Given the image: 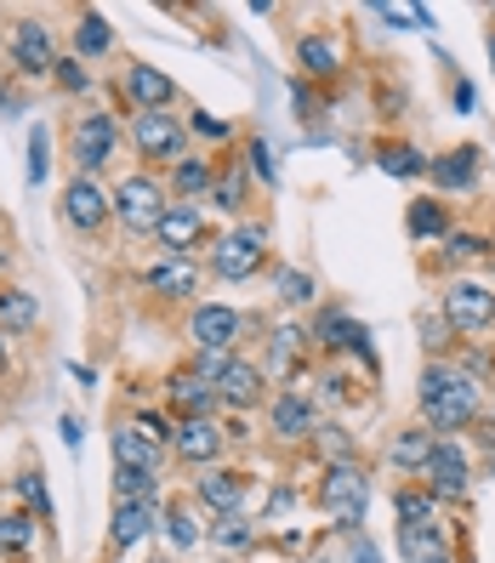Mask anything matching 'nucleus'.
I'll list each match as a JSON object with an SVG mask.
<instances>
[{
	"mask_svg": "<svg viewBox=\"0 0 495 563\" xmlns=\"http://www.w3.org/2000/svg\"><path fill=\"white\" fill-rule=\"evenodd\" d=\"M319 512L342 529V536H359L365 529V507H371V467L365 461H342V467H324L319 489H314Z\"/></svg>",
	"mask_w": 495,
	"mask_h": 563,
	"instance_id": "1",
	"label": "nucleus"
},
{
	"mask_svg": "<svg viewBox=\"0 0 495 563\" xmlns=\"http://www.w3.org/2000/svg\"><path fill=\"white\" fill-rule=\"evenodd\" d=\"M268 222H240L234 234H222L217 245H211V256H206V268L222 279V285H245V279H256L262 268H268Z\"/></svg>",
	"mask_w": 495,
	"mask_h": 563,
	"instance_id": "2",
	"label": "nucleus"
},
{
	"mask_svg": "<svg viewBox=\"0 0 495 563\" xmlns=\"http://www.w3.org/2000/svg\"><path fill=\"white\" fill-rule=\"evenodd\" d=\"M439 313L455 336H490L495 330V285L468 279V274H450V285L439 290Z\"/></svg>",
	"mask_w": 495,
	"mask_h": 563,
	"instance_id": "3",
	"label": "nucleus"
},
{
	"mask_svg": "<svg viewBox=\"0 0 495 563\" xmlns=\"http://www.w3.org/2000/svg\"><path fill=\"white\" fill-rule=\"evenodd\" d=\"M165 211H172V194H165V183L154 172L120 177V188H114V222L125 228V234H154Z\"/></svg>",
	"mask_w": 495,
	"mask_h": 563,
	"instance_id": "4",
	"label": "nucleus"
},
{
	"mask_svg": "<svg viewBox=\"0 0 495 563\" xmlns=\"http://www.w3.org/2000/svg\"><path fill=\"white\" fill-rule=\"evenodd\" d=\"M131 148H138V159L172 172V165L188 154V114H172V109L138 114V120H131Z\"/></svg>",
	"mask_w": 495,
	"mask_h": 563,
	"instance_id": "5",
	"label": "nucleus"
},
{
	"mask_svg": "<svg viewBox=\"0 0 495 563\" xmlns=\"http://www.w3.org/2000/svg\"><path fill=\"white\" fill-rule=\"evenodd\" d=\"M479 416H484V387L473 376H455L433 405H421V427H427V433H439V439L468 433Z\"/></svg>",
	"mask_w": 495,
	"mask_h": 563,
	"instance_id": "6",
	"label": "nucleus"
},
{
	"mask_svg": "<svg viewBox=\"0 0 495 563\" xmlns=\"http://www.w3.org/2000/svg\"><path fill=\"white\" fill-rule=\"evenodd\" d=\"M308 336H314V353H359L376 371V347H371V330L359 324V319H348L337 302H319V313H314V324H308Z\"/></svg>",
	"mask_w": 495,
	"mask_h": 563,
	"instance_id": "7",
	"label": "nucleus"
},
{
	"mask_svg": "<svg viewBox=\"0 0 495 563\" xmlns=\"http://www.w3.org/2000/svg\"><path fill=\"white\" fill-rule=\"evenodd\" d=\"M319 399L302 387H279L274 399H268V439L274 444H308L314 439V427H319Z\"/></svg>",
	"mask_w": 495,
	"mask_h": 563,
	"instance_id": "8",
	"label": "nucleus"
},
{
	"mask_svg": "<svg viewBox=\"0 0 495 563\" xmlns=\"http://www.w3.org/2000/svg\"><path fill=\"white\" fill-rule=\"evenodd\" d=\"M421 484L433 489L439 501H468V489H473V455H468V444H461V439H439Z\"/></svg>",
	"mask_w": 495,
	"mask_h": 563,
	"instance_id": "9",
	"label": "nucleus"
},
{
	"mask_svg": "<svg viewBox=\"0 0 495 563\" xmlns=\"http://www.w3.org/2000/svg\"><path fill=\"white\" fill-rule=\"evenodd\" d=\"M308 364H314V336H308V330L302 324H274L268 330V364H262V371H268L274 382H302L308 376Z\"/></svg>",
	"mask_w": 495,
	"mask_h": 563,
	"instance_id": "10",
	"label": "nucleus"
},
{
	"mask_svg": "<svg viewBox=\"0 0 495 563\" xmlns=\"http://www.w3.org/2000/svg\"><path fill=\"white\" fill-rule=\"evenodd\" d=\"M172 450L183 467H217V461L228 455V427L217 416H194V421H177L172 433Z\"/></svg>",
	"mask_w": 495,
	"mask_h": 563,
	"instance_id": "11",
	"label": "nucleus"
},
{
	"mask_svg": "<svg viewBox=\"0 0 495 563\" xmlns=\"http://www.w3.org/2000/svg\"><path fill=\"white\" fill-rule=\"evenodd\" d=\"M217 399H222V410H240V416L262 410L268 405V371H262L256 358L234 353V364H228L222 382H217Z\"/></svg>",
	"mask_w": 495,
	"mask_h": 563,
	"instance_id": "12",
	"label": "nucleus"
},
{
	"mask_svg": "<svg viewBox=\"0 0 495 563\" xmlns=\"http://www.w3.org/2000/svg\"><path fill=\"white\" fill-rule=\"evenodd\" d=\"M109 217H114V194H103L97 177H75L63 188V222H69L75 234H97Z\"/></svg>",
	"mask_w": 495,
	"mask_h": 563,
	"instance_id": "13",
	"label": "nucleus"
},
{
	"mask_svg": "<svg viewBox=\"0 0 495 563\" xmlns=\"http://www.w3.org/2000/svg\"><path fill=\"white\" fill-rule=\"evenodd\" d=\"M165 405H172V421H194V416H217V410H222L217 382L194 376L188 364H177V371L165 376Z\"/></svg>",
	"mask_w": 495,
	"mask_h": 563,
	"instance_id": "14",
	"label": "nucleus"
},
{
	"mask_svg": "<svg viewBox=\"0 0 495 563\" xmlns=\"http://www.w3.org/2000/svg\"><path fill=\"white\" fill-rule=\"evenodd\" d=\"M114 120L103 114V109H86L80 120H75V165H80V177H97L103 165L114 159Z\"/></svg>",
	"mask_w": 495,
	"mask_h": 563,
	"instance_id": "15",
	"label": "nucleus"
},
{
	"mask_svg": "<svg viewBox=\"0 0 495 563\" xmlns=\"http://www.w3.org/2000/svg\"><path fill=\"white\" fill-rule=\"evenodd\" d=\"M154 240H160L165 256H194L206 245V211L194 200H172V211H165L160 228H154Z\"/></svg>",
	"mask_w": 495,
	"mask_h": 563,
	"instance_id": "16",
	"label": "nucleus"
},
{
	"mask_svg": "<svg viewBox=\"0 0 495 563\" xmlns=\"http://www.w3.org/2000/svg\"><path fill=\"white\" fill-rule=\"evenodd\" d=\"M240 330H245V313H234L228 302H200V308L188 313V336H194V347L240 353Z\"/></svg>",
	"mask_w": 495,
	"mask_h": 563,
	"instance_id": "17",
	"label": "nucleus"
},
{
	"mask_svg": "<svg viewBox=\"0 0 495 563\" xmlns=\"http://www.w3.org/2000/svg\"><path fill=\"white\" fill-rule=\"evenodd\" d=\"M120 91H125V103L138 109V114H154V109H177V80L154 69V63H131V69L120 75Z\"/></svg>",
	"mask_w": 495,
	"mask_h": 563,
	"instance_id": "18",
	"label": "nucleus"
},
{
	"mask_svg": "<svg viewBox=\"0 0 495 563\" xmlns=\"http://www.w3.org/2000/svg\"><path fill=\"white\" fill-rule=\"evenodd\" d=\"M479 165H484V154L473 143L444 148V154H433V165H427V183L439 188V200L444 194H479Z\"/></svg>",
	"mask_w": 495,
	"mask_h": 563,
	"instance_id": "19",
	"label": "nucleus"
},
{
	"mask_svg": "<svg viewBox=\"0 0 495 563\" xmlns=\"http://www.w3.org/2000/svg\"><path fill=\"white\" fill-rule=\"evenodd\" d=\"M12 57H18V69L35 80V75H52L57 69V46H52V29L35 23V18H18L12 23Z\"/></svg>",
	"mask_w": 495,
	"mask_h": 563,
	"instance_id": "20",
	"label": "nucleus"
},
{
	"mask_svg": "<svg viewBox=\"0 0 495 563\" xmlns=\"http://www.w3.org/2000/svg\"><path fill=\"white\" fill-rule=\"evenodd\" d=\"M393 541H399V558H405V563H461V558L450 552L444 518H439V523H399V529H393Z\"/></svg>",
	"mask_w": 495,
	"mask_h": 563,
	"instance_id": "21",
	"label": "nucleus"
},
{
	"mask_svg": "<svg viewBox=\"0 0 495 563\" xmlns=\"http://www.w3.org/2000/svg\"><path fill=\"white\" fill-rule=\"evenodd\" d=\"M143 285L165 302H188V296H200V262L194 256H160L154 268H143Z\"/></svg>",
	"mask_w": 495,
	"mask_h": 563,
	"instance_id": "22",
	"label": "nucleus"
},
{
	"mask_svg": "<svg viewBox=\"0 0 495 563\" xmlns=\"http://www.w3.org/2000/svg\"><path fill=\"white\" fill-rule=\"evenodd\" d=\"M296 69H302V80H337L348 69V46L337 35H324V29H314V35L296 41Z\"/></svg>",
	"mask_w": 495,
	"mask_h": 563,
	"instance_id": "23",
	"label": "nucleus"
},
{
	"mask_svg": "<svg viewBox=\"0 0 495 563\" xmlns=\"http://www.w3.org/2000/svg\"><path fill=\"white\" fill-rule=\"evenodd\" d=\"M245 473L240 467H206L200 473V484H194V501H200L211 518H222V512H240V501H245Z\"/></svg>",
	"mask_w": 495,
	"mask_h": 563,
	"instance_id": "24",
	"label": "nucleus"
},
{
	"mask_svg": "<svg viewBox=\"0 0 495 563\" xmlns=\"http://www.w3.org/2000/svg\"><path fill=\"white\" fill-rule=\"evenodd\" d=\"M405 234L416 240V245H444L450 234H455V217H450V206L439 200V194H421V200H410L405 206Z\"/></svg>",
	"mask_w": 495,
	"mask_h": 563,
	"instance_id": "25",
	"label": "nucleus"
},
{
	"mask_svg": "<svg viewBox=\"0 0 495 563\" xmlns=\"http://www.w3.org/2000/svg\"><path fill=\"white\" fill-rule=\"evenodd\" d=\"M160 523V501H114V518H109V547L131 552L154 536Z\"/></svg>",
	"mask_w": 495,
	"mask_h": 563,
	"instance_id": "26",
	"label": "nucleus"
},
{
	"mask_svg": "<svg viewBox=\"0 0 495 563\" xmlns=\"http://www.w3.org/2000/svg\"><path fill=\"white\" fill-rule=\"evenodd\" d=\"M433 444H439V433H427V427L416 421V427H399V433L387 439V467L393 473H427V461H433Z\"/></svg>",
	"mask_w": 495,
	"mask_h": 563,
	"instance_id": "27",
	"label": "nucleus"
},
{
	"mask_svg": "<svg viewBox=\"0 0 495 563\" xmlns=\"http://www.w3.org/2000/svg\"><path fill=\"white\" fill-rule=\"evenodd\" d=\"M211 206H222L228 217H245V211H251V172H245V159H222V165H217Z\"/></svg>",
	"mask_w": 495,
	"mask_h": 563,
	"instance_id": "28",
	"label": "nucleus"
},
{
	"mask_svg": "<svg viewBox=\"0 0 495 563\" xmlns=\"http://www.w3.org/2000/svg\"><path fill=\"white\" fill-rule=\"evenodd\" d=\"M444 501L427 484H399L393 489V523H439Z\"/></svg>",
	"mask_w": 495,
	"mask_h": 563,
	"instance_id": "29",
	"label": "nucleus"
},
{
	"mask_svg": "<svg viewBox=\"0 0 495 563\" xmlns=\"http://www.w3.org/2000/svg\"><path fill=\"white\" fill-rule=\"evenodd\" d=\"M109 444H114V467H143V473H160V444H148L143 433H138V427H114V433H109Z\"/></svg>",
	"mask_w": 495,
	"mask_h": 563,
	"instance_id": "30",
	"label": "nucleus"
},
{
	"mask_svg": "<svg viewBox=\"0 0 495 563\" xmlns=\"http://www.w3.org/2000/svg\"><path fill=\"white\" fill-rule=\"evenodd\" d=\"M308 450L324 461V467H342V461H359V433H348L342 421H319Z\"/></svg>",
	"mask_w": 495,
	"mask_h": 563,
	"instance_id": "31",
	"label": "nucleus"
},
{
	"mask_svg": "<svg viewBox=\"0 0 495 563\" xmlns=\"http://www.w3.org/2000/svg\"><path fill=\"white\" fill-rule=\"evenodd\" d=\"M211 183H217V159H206V154H183V159L172 165L177 200H200V194H211Z\"/></svg>",
	"mask_w": 495,
	"mask_h": 563,
	"instance_id": "32",
	"label": "nucleus"
},
{
	"mask_svg": "<svg viewBox=\"0 0 495 563\" xmlns=\"http://www.w3.org/2000/svg\"><path fill=\"white\" fill-rule=\"evenodd\" d=\"M376 165L387 177H427V165H433V154H421L416 143H376Z\"/></svg>",
	"mask_w": 495,
	"mask_h": 563,
	"instance_id": "33",
	"label": "nucleus"
},
{
	"mask_svg": "<svg viewBox=\"0 0 495 563\" xmlns=\"http://www.w3.org/2000/svg\"><path fill=\"white\" fill-rule=\"evenodd\" d=\"M206 541L222 547V552H251V547H256V523H251L245 512H222V518H211Z\"/></svg>",
	"mask_w": 495,
	"mask_h": 563,
	"instance_id": "34",
	"label": "nucleus"
},
{
	"mask_svg": "<svg viewBox=\"0 0 495 563\" xmlns=\"http://www.w3.org/2000/svg\"><path fill=\"white\" fill-rule=\"evenodd\" d=\"M75 52H80V63L114 52V29H109L103 12H80V23H75Z\"/></svg>",
	"mask_w": 495,
	"mask_h": 563,
	"instance_id": "35",
	"label": "nucleus"
},
{
	"mask_svg": "<svg viewBox=\"0 0 495 563\" xmlns=\"http://www.w3.org/2000/svg\"><path fill=\"white\" fill-rule=\"evenodd\" d=\"M274 290L285 308H314L319 302V279L308 268H274Z\"/></svg>",
	"mask_w": 495,
	"mask_h": 563,
	"instance_id": "36",
	"label": "nucleus"
},
{
	"mask_svg": "<svg viewBox=\"0 0 495 563\" xmlns=\"http://www.w3.org/2000/svg\"><path fill=\"white\" fill-rule=\"evenodd\" d=\"M455 376H461V364H455V358H427V364H421V376H416V405H433Z\"/></svg>",
	"mask_w": 495,
	"mask_h": 563,
	"instance_id": "37",
	"label": "nucleus"
},
{
	"mask_svg": "<svg viewBox=\"0 0 495 563\" xmlns=\"http://www.w3.org/2000/svg\"><path fill=\"white\" fill-rule=\"evenodd\" d=\"M35 547V512H0V552L23 558Z\"/></svg>",
	"mask_w": 495,
	"mask_h": 563,
	"instance_id": "38",
	"label": "nucleus"
},
{
	"mask_svg": "<svg viewBox=\"0 0 495 563\" xmlns=\"http://www.w3.org/2000/svg\"><path fill=\"white\" fill-rule=\"evenodd\" d=\"M114 501H160V473L114 467Z\"/></svg>",
	"mask_w": 495,
	"mask_h": 563,
	"instance_id": "39",
	"label": "nucleus"
},
{
	"mask_svg": "<svg viewBox=\"0 0 495 563\" xmlns=\"http://www.w3.org/2000/svg\"><path fill=\"white\" fill-rule=\"evenodd\" d=\"M245 172H251V183L279 188V154L268 148V137H245Z\"/></svg>",
	"mask_w": 495,
	"mask_h": 563,
	"instance_id": "40",
	"label": "nucleus"
},
{
	"mask_svg": "<svg viewBox=\"0 0 495 563\" xmlns=\"http://www.w3.org/2000/svg\"><path fill=\"white\" fill-rule=\"evenodd\" d=\"M35 319H41V302L29 290H0V324L7 330H29Z\"/></svg>",
	"mask_w": 495,
	"mask_h": 563,
	"instance_id": "41",
	"label": "nucleus"
},
{
	"mask_svg": "<svg viewBox=\"0 0 495 563\" xmlns=\"http://www.w3.org/2000/svg\"><path fill=\"white\" fill-rule=\"evenodd\" d=\"M160 536L172 541V552H188L194 541H200V529H194V512L188 507H165L160 512Z\"/></svg>",
	"mask_w": 495,
	"mask_h": 563,
	"instance_id": "42",
	"label": "nucleus"
},
{
	"mask_svg": "<svg viewBox=\"0 0 495 563\" xmlns=\"http://www.w3.org/2000/svg\"><path fill=\"white\" fill-rule=\"evenodd\" d=\"M444 256H450V268H461V262H490L495 245L484 234H468V228H455V234L444 240Z\"/></svg>",
	"mask_w": 495,
	"mask_h": 563,
	"instance_id": "43",
	"label": "nucleus"
},
{
	"mask_svg": "<svg viewBox=\"0 0 495 563\" xmlns=\"http://www.w3.org/2000/svg\"><path fill=\"white\" fill-rule=\"evenodd\" d=\"M421 347H427V358H450V353H455V330L444 324L439 308L421 313Z\"/></svg>",
	"mask_w": 495,
	"mask_h": 563,
	"instance_id": "44",
	"label": "nucleus"
},
{
	"mask_svg": "<svg viewBox=\"0 0 495 563\" xmlns=\"http://www.w3.org/2000/svg\"><path fill=\"white\" fill-rule=\"evenodd\" d=\"M314 399H319V410H324V405H330V410H348V405L359 399V393H353V376H348V371H324V382H319Z\"/></svg>",
	"mask_w": 495,
	"mask_h": 563,
	"instance_id": "45",
	"label": "nucleus"
},
{
	"mask_svg": "<svg viewBox=\"0 0 495 563\" xmlns=\"http://www.w3.org/2000/svg\"><path fill=\"white\" fill-rule=\"evenodd\" d=\"M12 495H18L29 512L52 518V495H46V478H41V473H18V478H12Z\"/></svg>",
	"mask_w": 495,
	"mask_h": 563,
	"instance_id": "46",
	"label": "nucleus"
},
{
	"mask_svg": "<svg viewBox=\"0 0 495 563\" xmlns=\"http://www.w3.org/2000/svg\"><path fill=\"white\" fill-rule=\"evenodd\" d=\"M52 172V137H46V125L29 131V188H41Z\"/></svg>",
	"mask_w": 495,
	"mask_h": 563,
	"instance_id": "47",
	"label": "nucleus"
},
{
	"mask_svg": "<svg viewBox=\"0 0 495 563\" xmlns=\"http://www.w3.org/2000/svg\"><path fill=\"white\" fill-rule=\"evenodd\" d=\"M188 137H200V143H234V125L217 120V114H206V109H194V114H188Z\"/></svg>",
	"mask_w": 495,
	"mask_h": 563,
	"instance_id": "48",
	"label": "nucleus"
},
{
	"mask_svg": "<svg viewBox=\"0 0 495 563\" xmlns=\"http://www.w3.org/2000/svg\"><path fill=\"white\" fill-rule=\"evenodd\" d=\"M52 80L69 91V97H80V91H91V69L80 57H57V69H52Z\"/></svg>",
	"mask_w": 495,
	"mask_h": 563,
	"instance_id": "49",
	"label": "nucleus"
},
{
	"mask_svg": "<svg viewBox=\"0 0 495 563\" xmlns=\"http://www.w3.org/2000/svg\"><path fill=\"white\" fill-rule=\"evenodd\" d=\"M228 364H234V353H222V347H194L188 371H194V376H206V382H222Z\"/></svg>",
	"mask_w": 495,
	"mask_h": 563,
	"instance_id": "50",
	"label": "nucleus"
},
{
	"mask_svg": "<svg viewBox=\"0 0 495 563\" xmlns=\"http://www.w3.org/2000/svg\"><path fill=\"white\" fill-rule=\"evenodd\" d=\"M131 427H138V433L148 439V444H172V433H177V421L172 416H154V410H138V416H131Z\"/></svg>",
	"mask_w": 495,
	"mask_h": 563,
	"instance_id": "51",
	"label": "nucleus"
},
{
	"mask_svg": "<svg viewBox=\"0 0 495 563\" xmlns=\"http://www.w3.org/2000/svg\"><path fill=\"white\" fill-rule=\"evenodd\" d=\"M473 109H479V91L468 80H455V114H473Z\"/></svg>",
	"mask_w": 495,
	"mask_h": 563,
	"instance_id": "52",
	"label": "nucleus"
},
{
	"mask_svg": "<svg viewBox=\"0 0 495 563\" xmlns=\"http://www.w3.org/2000/svg\"><path fill=\"white\" fill-rule=\"evenodd\" d=\"M290 507H296V489L279 484V489H274V501H268V512H290Z\"/></svg>",
	"mask_w": 495,
	"mask_h": 563,
	"instance_id": "53",
	"label": "nucleus"
},
{
	"mask_svg": "<svg viewBox=\"0 0 495 563\" xmlns=\"http://www.w3.org/2000/svg\"><path fill=\"white\" fill-rule=\"evenodd\" d=\"M63 444L80 450V421H75V416H63Z\"/></svg>",
	"mask_w": 495,
	"mask_h": 563,
	"instance_id": "54",
	"label": "nucleus"
},
{
	"mask_svg": "<svg viewBox=\"0 0 495 563\" xmlns=\"http://www.w3.org/2000/svg\"><path fill=\"white\" fill-rule=\"evenodd\" d=\"M353 563H382V558H376V547H371V541H359V552H353Z\"/></svg>",
	"mask_w": 495,
	"mask_h": 563,
	"instance_id": "55",
	"label": "nucleus"
},
{
	"mask_svg": "<svg viewBox=\"0 0 495 563\" xmlns=\"http://www.w3.org/2000/svg\"><path fill=\"white\" fill-rule=\"evenodd\" d=\"M7 358H12V353H7V330H0V376H7Z\"/></svg>",
	"mask_w": 495,
	"mask_h": 563,
	"instance_id": "56",
	"label": "nucleus"
},
{
	"mask_svg": "<svg viewBox=\"0 0 495 563\" xmlns=\"http://www.w3.org/2000/svg\"><path fill=\"white\" fill-rule=\"evenodd\" d=\"M484 52H490V69H495V29H490V35H484Z\"/></svg>",
	"mask_w": 495,
	"mask_h": 563,
	"instance_id": "57",
	"label": "nucleus"
}]
</instances>
